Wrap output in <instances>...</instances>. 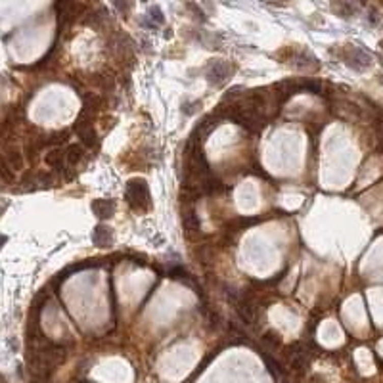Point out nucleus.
I'll use <instances>...</instances> for the list:
<instances>
[{
	"mask_svg": "<svg viewBox=\"0 0 383 383\" xmlns=\"http://www.w3.org/2000/svg\"><path fill=\"white\" fill-rule=\"evenodd\" d=\"M165 19H163V12H161L157 6H152L150 12H148V25L150 27H159Z\"/></svg>",
	"mask_w": 383,
	"mask_h": 383,
	"instance_id": "9b49d317",
	"label": "nucleus"
},
{
	"mask_svg": "<svg viewBox=\"0 0 383 383\" xmlns=\"http://www.w3.org/2000/svg\"><path fill=\"white\" fill-rule=\"evenodd\" d=\"M182 224L188 232H200V218H198V213H196L194 209H184Z\"/></svg>",
	"mask_w": 383,
	"mask_h": 383,
	"instance_id": "1a4fd4ad",
	"label": "nucleus"
},
{
	"mask_svg": "<svg viewBox=\"0 0 383 383\" xmlns=\"http://www.w3.org/2000/svg\"><path fill=\"white\" fill-rule=\"evenodd\" d=\"M232 67L228 62H223V60H215L213 64L209 65V71H207V79L213 83V85H221L224 80L230 77Z\"/></svg>",
	"mask_w": 383,
	"mask_h": 383,
	"instance_id": "7ed1b4c3",
	"label": "nucleus"
},
{
	"mask_svg": "<svg viewBox=\"0 0 383 383\" xmlns=\"http://www.w3.org/2000/svg\"><path fill=\"white\" fill-rule=\"evenodd\" d=\"M261 357H263L264 364H266V366H268V370H270L272 374H274V375L282 374V366H280L278 362H276V360L272 359V357H268V354H266V352H264V351L261 352Z\"/></svg>",
	"mask_w": 383,
	"mask_h": 383,
	"instance_id": "4468645a",
	"label": "nucleus"
},
{
	"mask_svg": "<svg viewBox=\"0 0 383 383\" xmlns=\"http://www.w3.org/2000/svg\"><path fill=\"white\" fill-rule=\"evenodd\" d=\"M46 163L56 171H64L65 169V152L60 148H52L46 153Z\"/></svg>",
	"mask_w": 383,
	"mask_h": 383,
	"instance_id": "6e6552de",
	"label": "nucleus"
},
{
	"mask_svg": "<svg viewBox=\"0 0 383 383\" xmlns=\"http://www.w3.org/2000/svg\"><path fill=\"white\" fill-rule=\"evenodd\" d=\"M127 201L130 203V207L138 209V211H146L152 207V198H150V190L144 178H132L128 180L127 190H125Z\"/></svg>",
	"mask_w": 383,
	"mask_h": 383,
	"instance_id": "f257e3e1",
	"label": "nucleus"
},
{
	"mask_svg": "<svg viewBox=\"0 0 383 383\" xmlns=\"http://www.w3.org/2000/svg\"><path fill=\"white\" fill-rule=\"evenodd\" d=\"M92 211L100 218H110L115 213V201L105 198V200H94L92 201Z\"/></svg>",
	"mask_w": 383,
	"mask_h": 383,
	"instance_id": "423d86ee",
	"label": "nucleus"
},
{
	"mask_svg": "<svg viewBox=\"0 0 383 383\" xmlns=\"http://www.w3.org/2000/svg\"><path fill=\"white\" fill-rule=\"evenodd\" d=\"M6 241H8V238H6V236H2V234H0V249H2V245H4V243H6Z\"/></svg>",
	"mask_w": 383,
	"mask_h": 383,
	"instance_id": "dca6fc26",
	"label": "nucleus"
},
{
	"mask_svg": "<svg viewBox=\"0 0 383 383\" xmlns=\"http://www.w3.org/2000/svg\"><path fill=\"white\" fill-rule=\"evenodd\" d=\"M73 128H75V132H77V136L80 138V142L85 144V146H88V148H98V134H96V130L92 128V125L90 123H85L83 119H77V123L73 125Z\"/></svg>",
	"mask_w": 383,
	"mask_h": 383,
	"instance_id": "f03ea898",
	"label": "nucleus"
},
{
	"mask_svg": "<svg viewBox=\"0 0 383 383\" xmlns=\"http://www.w3.org/2000/svg\"><path fill=\"white\" fill-rule=\"evenodd\" d=\"M347 64L351 65L352 69H366V67H370V64H372V58L368 56L364 50H360V48H352L351 50V56H347Z\"/></svg>",
	"mask_w": 383,
	"mask_h": 383,
	"instance_id": "20e7f679",
	"label": "nucleus"
},
{
	"mask_svg": "<svg viewBox=\"0 0 383 383\" xmlns=\"http://www.w3.org/2000/svg\"><path fill=\"white\" fill-rule=\"evenodd\" d=\"M85 148L80 144H69L65 148V167H77L80 161L85 159Z\"/></svg>",
	"mask_w": 383,
	"mask_h": 383,
	"instance_id": "39448f33",
	"label": "nucleus"
},
{
	"mask_svg": "<svg viewBox=\"0 0 383 383\" xmlns=\"http://www.w3.org/2000/svg\"><path fill=\"white\" fill-rule=\"evenodd\" d=\"M312 383H326V381H324L320 375H314V377H312Z\"/></svg>",
	"mask_w": 383,
	"mask_h": 383,
	"instance_id": "2eb2a0df",
	"label": "nucleus"
},
{
	"mask_svg": "<svg viewBox=\"0 0 383 383\" xmlns=\"http://www.w3.org/2000/svg\"><path fill=\"white\" fill-rule=\"evenodd\" d=\"M0 180H4V182H12L14 180V171L10 169V165L6 163L4 157H0Z\"/></svg>",
	"mask_w": 383,
	"mask_h": 383,
	"instance_id": "ddd939ff",
	"label": "nucleus"
},
{
	"mask_svg": "<svg viewBox=\"0 0 383 383\" xmlns=\"http://www.w3.org/2000/svg\"><path fill=\"white\" fill-rule=\"evenodd\" d=\"M263 343L266 345L270 351H276V349L282 347V337H280L278 332L268 330V332H264V335H263Z\"/></svg>",
	"mask_w": 383,
	"mask_h": 383,
	"instance_id": "9d476101",
	"label": "nucleus"
},
{
	"mask_svg": "<svg viewBox=\"0 0 383 383\" xmlns=\"http://www.w3.org/2000/svg\"><path fill=\"white\" fill-rule=\"evenodd\" d=\"M92 241L98 248H110L113 241V232L107 226H96L94 234H92Z\"/></svg>",
	"mask_w": 383,
	"mask_h": 383,
	"instance_id": "0eeeda50",
	"label": "nucleus"
},
{
	"mask_svg": "<svg viewBox=\"0 0 383 383\" xmlns=\"http://www.w3.org/2000/svg\"><path fill=\"white\" fill-rule=\"evenodd\" d=\"M379 148L383 150V128H381V134H379Z\"/></svg>",
	"mask_w": 383,
	"mask_h": 383,
	"instance_id": "f3484780",
	"label": "nucleus"
},
{
	"mask_svg": "<svg viewBox=\"0 0 383 383\" xmlns=\"http://www.w3.org/2000/svg\"><path fill=\"white\" fill-rule=\"evenodd\" d=\"M6 163L10 165L12 171H19V169L23 167V155L19 152H10L6 155Z\"/></svg>",
	"mask_w": 383,
	"mask_h": 383,
	"instance_id": "f8f14e48",
	"label": "nucleus"
}]
</instances>
